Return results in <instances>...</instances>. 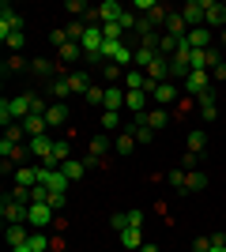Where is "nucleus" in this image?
<instances>
[{
    "mask_svg": "<svg viewBox=\"0 0 226 252\" xmlns=\"http://www.w3.org/2000/svg\"><path fill=\"white\" fill-rule=\"evenodd\" d=\"M53 215H57V211L49 207V203H31V211H27V226H31V230H49V226H53Z\"/></svg>",
    "mask_w": 226,
    "mask_h": 252,
    "instance_id": "1",
    "label": "nucleus"
},
{
    "mask_svg": "<svg viewBox=\"0 0 226 252\" xmlns=\"http://www.w3.org/2000/svg\"><path fill=\"white\" fill-rule=\"evenodd\" d=\"M207 91H211V72H189V79H185V98H204Z\"/></svg>",
    "mask_w": 226,
    "mask_h": 252,
    "instance_id": "2",
    "label": "nucleus"
},
{
    "mask_svg": "<svg viewBox=\"0 0 226 252\" xmlns=\"http://www.w3.org/2000/svg\"><path fill=\"white\" fill-rule=\"evenodd\" d=\"M27 211H31V203H19V200H11V196H4V200H0V215H4V222H8V226L27 222Z\"/></svg>",
    "mask_w": 226,
    "mask_h": 252,
    "instance_id": "3",
    "label": "nucleus"
},
{
    "mask_svg": "<svg viewBox=\"0 0 226 252\" xmlns=\"http://www.w3.org/2000/svg\"><path fill=\"white\" fill-rule=\"evenodd\" d=\"M204 27L207 31H226V4L204 0Z\"/></svg>",
    "mask_w": 226,
    "mask_h": 252,
    "instance_id": "4",
    "label": "nucleus"
},
{
    "mask_svg": "<svg viewBox=\"0 0 226 252\" xmlns=\"http://www.w3.org/2000/svg\"><path fill=\"white\" fill-rule=\"evenodd\" d=\"M27 147H31V155L38 158V166H49V162H53V136H31Z\"/></svg>",
    "mask_w": 226,
    "mask_h": 252,
    "instance_id": "5",
    "label": "nucleus"
},
{
    "mask_svg": "<svg viewBox=\"0 0 226 252\" xmlns=\"http://www.w3.org/2000/svg\"><path fill=\"white\" fill-rule=\"evenodd\" d=\"M132 125H147L151 132H162V128L170 125V113L162 109V105H155V109H147V113H140V117H132Z\"/></svg>",
    "mask_w": 226,
    "mask_h": 252,
    "instance_id": "6",
    "label": "nucleus"
},
{
    "mask_svg": "<svg viewBox=\"0 0 226 252\" xmlns=\"http://www.w3.org/2000/svg\"><path fill=\"white\" fill-rule=\"evenodd\" d=\"M15 31H23V15L11 4H0V38L4 34H15Z\"/></svg>",
    "mask_w": 226,
    "mask_h": 252,
    "instance_id": "7",
    "label": "nucleus"
},
{
    "mask_svg": "<svg viewBox=\"0 0 226 252\" xmlns=\"http://www.w3.org/2000/svg\"><path fill=\"white\" fill-rule=\"evenodd\" d=\"M31 226L27 222H19V226H4V237H8V249H23V245L31 241Z\"/></svg>",
    "mask_w": 226,
    "mask_h": 252,
    "instance_id": "8",
    "label": "nucleus"
},
{
    "mask_svg": "<svg viewBox=\"0 0 226 252\" xmlns=\"http://www.w3.org/2000/svg\"><path fill=\"white\" fill-rule=\"evenodd\" d=\"M102 109H106V113H121V109H125V87L109 83V87H106V102H102Z\"/></svg>",
    "mask_w": 226,
    "mask_h": 252,
    "instance_id": "9",
    "label": "nucleus"
},
{
    "mask_svg": "<svg viewBox=\"0 0 226 252\" xmlns=\"http://www.w3.org/2000/svg\"><path fill=\"white\" fill-rule=\"evenodd\" d=\"M147 102H151V94L147 91H125V109H129V113H147Z\"/></svg>",
    "mask_w": 226,
    "mask_h": 252,
    "instance_id": "10",
    "label": "nucleus"
},
{
    "mask_svg": "<svg viewBox=\"0 0 226 252\" xmlns=\"http://www.w3.org/2000/svg\"><path fill=\"white\" fill-rule=\"evenodd\" d=\"M185 23H189V31H196V27H204V0H189L181 8Z\"/></svg>",
    "mask_w": 226,
    "mask_h": 252,
    "instance_id": "11",
    "label": "nucleus"
},
{
    "mask_svg": "<svg viewBox=\"0 0 226 252\" xmlns=\"http://www.w3.org/2000/svg\"><path fill=\"white\" fill-rule=\"evenodd\" d=\"M45 121H49V132H53V128H65V125H68V105H65V102H49Z\"/></svg>",
    "mask_w": 226,
    "mask_h": 252,
    "instance_id": "12",
    "label": "nucleus"
},
{
    "mask_svg": "<svg viewBox=\"0 0 226 252\" xmlns=\"http://www.w3.org/2000/svg\"><path fill=\"white\" fill-rule=\"evenodd\" d=\"M19 125L27 128V139H31V136H49V121H45V117H38V113H31L27 121H19Z\"/></svg>",
    "mask_w": 226,
    "mask_h": 252,
    "instance_id": "13",
    "label": "nucleus"
},
{
    "mask_svg": "<svg viewBox=\"0 0 226 252\" xmlns=\"http://www.w3.org/2000/svg\"><path fill=\"white\" fill-rule=\"evenodd\" d=\"M151 102H159L162 109H166L170 102H177V87H173V83H159L155 91H151Z\"/></svg>",
    "mask_w": 226,
    "mask_h": 252,
    "instance_id": "14",
    "label": "nucleus"
},
{
    "mask_svg": "<svg viewBox=\"0 0 226 252\" xmlns=\"http://www.w3.org/2000/svg\"><path fill=\"white\" fill-rule=\"evenodd\" d=\"M185 42L193 45V49H211V31H207V27H196V31L185 34Z\"/></svg>",
    "mask_w": 226,
    "mask_h": 252,
    "instance_id": "15",
    "label": "nucleus"
},
{
    "mask_svg": "<svg viewBox=\"0 0 226 252\" xmlns=\"http://www.w3.org/2000/svg\"><path fill=\"white\" fill-rule=\"evenodd\" d=\"M38 185V166H19L15 169V189H34Z\"/></svg>",
    "mask_w": 226,
    "mask_h": 252,
    "instance_id": "16",
    "label": "nucleus"
},
{
    "mask_svg": "<svg viewBox=\"0 0 226 252\" xmlns=\"http://www.w3.org/2000/svg\"><path fill=\"white\" fill-rule=\"evenodd\" d=\"M207 189V173L200 169H185V192H204Z\"/></svg>",
    "mask_w": 226,
    "mask_h": 252,
    "instance_id": "17",
    "label": "nucleus"
},
{
    "mask_svg": "<svg viewBox=\"0 0 226 252\" xmlns=\"http://www.w3.org/2000/svg\"><path fill=\"white\" fill-rule=\"evenodd\" d=\"M31 72L38 75V79H49V75H57V72H61V64L42 61V57H34V61H31Z\"/></svg>",
    "mask_w": 226,
    "mask_h": 252,
    "instance_id": "18",
    "label": "nucleus"
},
{
    "mask_svg": "<svg viewBox=\"0 0 226 252\" xmlns=\"http://www.w3.org/2000/svg\"><path fill=\"white\" fill-rule=\"evenodd\" d=\"M117 237H121V245H125L129 252H140V249H143V233H140V226H132V230L117 233Z\"/></svg>",
    "mask_w": 226,
    "mask_h": 252,
    "instance_id": "19",
    "label": "nucleus"
},
{
    "mask_svg": "<svg viewBox=\"0 0 226 252\" xmlns=\"http://www.w3.org/2000/svg\"><path fill=\"white\" fill-rule=\"evenodd\" d=\"M196 102H200V117H204V121H215V117H219L215 91H207V94H204V98H196Z\"/></svg>",
    "mask_w": 226,
    "mask_h": 252,
    "instance_id": "20",
    "label": "nucleus"
},
{
    "mask_svg": "<svg viewBox=\"0 0 226 252\" xmlns=\"http://www.w3.org/2000/svg\"><path fill=\"white\" fill-rule=\"evenodd\" d=\"M185 27H189V23H185L181 11H170V19H166V34H170V38H185Z\"/></svg>",
    "mask_w": 226,
    "mask_h": 252,
    "instance_id": "21",
    "label": "nucleus"
},
{
    "mask_svg": "<svg viewBox=\"0 0 226 252\" xmlns=\"http://www.w3.org/2000/svg\"><path fill=\"white\" fill-rule=\"evenodd\" d=\"M125 91H147L151 94V83L143 72H125Z\"/></svg>",
    "mask_w": 226,
    "mask_h": 252,
    "instance_id": "22",
    "label": "nucleus"
},
{
    "mask_svg": "<svg viewBox=\"0 0 226 252\" xmlns=\"http://www.w3.org/2000/svg\"><path fill=\"white\" fill-rule=\"evenodd\" d=\"M87 169H91L87 162H72V158H68L65 166H61V173H65L68 181H83V177H87Z\"/></svg>",
    "mask_w": 226,
    "mask_h": 252,
    "instance_id": "23",
    "label": "nucleus"
},
{
    "mask_svg": "<svg viewBox=\"0 0 226 252\" xmlns=\"http://www.w3.org/2000/svg\"><path fill=\"white\" fill-rule=\"evenodd\" d=\"M68 83H72V94L87 98V91H91V75H87V72H72V75H68Z\"/></svg>",
    "mask_w": 226,
    "mask_h": 252,
    "instance_id": "24",
    "label": "nucleus"
},
{
    "mask_svg": "<svg viewBox=\"0 0 226 252\" xmlns=\"http://www.w3.org/2000/svg\"><path fill=\"white\" fill-rule=\"evenodd\" d=\"M27 245H31V252H49V245H53V241H49V233H45V230H34Z\"/></svg>",
    "mask_w": 226,
    "mask_h": 252,
    "instance_id": "25",
    "label": "nucleus"
},
{
    "mask_svg": "<svg viewBox=\"0 0 226 252\" xmlns=\"http://www.w3.org/2000/svg\"><path fill=\"white\" fill-rule=\"evenodd\" d=\"M204 147H207V136L204 132H189V151H185V155H204Z\"/></svg>",
    "mask_w": 226,
    "mask_h": 252,
    "instance_id": "26",
    "label": "nucleus"
},
{
    "mask_svg": "<svg viewBox=\"0 0 226 252\" xmlns=\"http://www.w3.org/2000/svg\"><path fill=\"white\" fill-rule=\"evenodd\" d=\"M49 94H53V98H68V94H72V83H68V75H57L53 83H49Z\"/></svg>",
    "mask_w": 226,
    "mask_h": 252,
    "instance_id": "27",
    "label": "nucleus"
},
{
    "mask_svg": "<svg viewBox=\"0 0 226 252\" xmlns=\"http://www.w3.org/2000/svg\"><path fill=\"white\" fill-rule=\"evenodd\" d=\"M79 57H83V45H79V42L61 45V64H72V61H79Z\"/></svg>",
    "mask_w": 226,
    "mask_h": 252,
    "instance_id": "28",
    "label": "nucleus"
},
{
    "mask_svg": "<svg viewBox=\"0 0 226 252\" xmlns=\"http://www.w3.org/2000/svg\"><path fill=\"white\" fill-rule=\"evenodd\" d=\"M136 151V136H132V128H125L117 136V155H132Z\"/></svg>",
    "mask_w": 226,
    "mask_h": 252,
    "instance_id": "29",
    "label": "nucleus"
},
{
    "mask_svg": "<svg viewBox=\"0 0 226 252\" xmlns=\"http://www.w3.org/2000/svg\"><path fill=\"white\" fill-rule=\"evenodd\" d=\"M106 151H109V136H102V132H98V136L91 139V155H87V158H95V162H98Z\"/></svg>",
    "mask_w": 226,
    "mask_h": 252,
    "instance_id": "30",
    "label": "nucleus"
},
{
    "mask_svg": "<svg viewBox=\"0 0 226 252\" xmlns=\"http://www.w3.org/2000/svg\"><path fill=\"white\" fill-rule=\"evenodd\" d=\"M102 34H106V42H129V34L121 31L117 23H106V27H102Z\"/></svg>",
    "mask_w": 226,
    "mask_h": 252,
    "instance_id": "31",
    "label": "nucleus"
},
{
    "mask_svg": "<svg viewBox=\"0 0 226 252\" xmlns=\"http://www.w3.org/2000/svg\"><path fill=\"white\" fill-rule=\"evenodd\" d=\"M109 226H113V230H117V233L132 230V222H129V211H117V215H113V219H109Z\"/></svg>",
    "mask_w": 226,
    "mask_h": 252,
    "instance_id": "32",
    "label": "nucleus"
},
{
    "mask_svg": "<svg viewBox=\"0 0 226 252\" xmlns=\"http://www.w3.org/2000/svg\"><path fill=\"white\" fill-rule=\"evenodd\" d=\"M132 128V136H136V143H151V139H155V132H151L147 125H129Z\"/></svg>",
    "mask_w": 226,
    "mask_h": 252,
    "instance_id": "33",
    "label": "nucleus"
},
{
    "mask_svg": "<svg viewBox=\"0 0 226 252\" xmlns=\"http://www.w3.org/2000/svg\"><path fill=\"white\" fill-rule=\"evenodd\" d=\"M117 27H121L125 34H132V31H136V15H132V11L125 8V11H121V19H117Z\"/></svg>",
    "mask_w": 226,
    "mask_h": 252,
    "instance_id": "34",
    "label": "nucleus"
},
{
    "mask_svg": "<svg viewBox=\"0 0 226 252\" xmlns=\"http://www.w3.org/2000/svg\"><path fill=\"white\" fill-rule=\"evenodd\" d=\"M147 19H151V23H155V27H162V23L170 19V11L162 8V4H155V8H151V11H147Z\"/></svg>",
    "mask_w": 226,
    "mask_h": 252,
    "instance_id": "35",
    "label": "nucleus"
},
{
    "mask_svg": "<svg viewBox=\"0 0 226 252\" xmlns=\"http://www.w3.org/2000/svg\"><path fill=\"white\" fill-rule=\"evenodd\" d=\"M102 75L113 83V79H121V75H125V68H121V64H113V61H106V64H102Z\"/></svg>",
    "mask_w": 226,
    "mask_h": 252,
    "instance_id": "36",
    "label": "nucleus"
},
{
    "mask_svg": "<svg viewBox=\"0 0 226 252\" xmlns=\"http://www.w3.org/2000/svg\"><path fill=\"white\" fill-rule=\"evenodd\" d=\"M0 42L8 45V49H23V42H27V38H23V31H15V34H4Z\"/></svg>",
    "mask_w": 226,
    "mask_h": 252,
    "instance_id": "37",
    "label": "nucleus"
},
{
    "mask_svg": "<svg viewBox=\"0 0 226 252\" xmlns=\"http://www.w3.org/2000/svg\"><path fill=\"white\" fill-rule=\"evenodd\" d=\"M121 128V113H102V132H113Z\"/></svg>",
    "mask_w": 226,
    "mask_h": 252,
    "instance_id": "38",
    "label": "nucleus"
},
{
    "mask_svg": "<svg viewBox=\"0 0 226 252\" xmlns=\"http://www.w3.org/2000/svg\"><path fill=\"white\" fill-rule=\"evenodd\" d=\"M87 102H91V105H102V102H106V87H91V91H87Z\"/></svg>",
    "mask_w": 226,
    "mask_h": 252,
    "instance_id": "39",
    "label": "nucleus"
},
{
    "mask_svg": "<svg viewBox=\"0 0 226 252\" xmlns=\"http://www.w3.org/2000/svg\"><path fill=\"white\" fill-rule=\"evenodd\" d=\"M65 8H68V15H87V11H91V8L83 4V0H68Z\"/></svg>",
    "mask_w": 226,
    "mask_h": 252,
    "instance_id": "40",
    "label": "nucleus"
},
{
    "mask_svg": "<svg viewBox=\"0 0 226 252\" xmlns=\"http://www.w3.org/2000/svg\"><path fill=\"white\" fill-rule=\"evenodd\" d=\"M166 181H170L173 189H181V192H185V169H173V173H166Z\"/></svg>",
    "mask_w": 226,
    "mask_h": 252,
    "instance_id": "41",
    "label": "nucleus"
},
{
    "mask_svg": "<svg viewBox=\"0 0 226 252\" xmlns=\"http://www.w3.org/2000/svg\"><path fill=\"white\" fill-rule=\"evenodd\" d=\"M65 203H68L65 192H49V207H53V211H65Z\"/></svg>",
    "mask_w": 226,
    "mask_h": 252,
    "instance_id": "42",
    "label": "nucleus"
},
{
    "mask_svg": "<svg viewBox=\"0 0 226 252\" xmlns=\"http://www.w3.org/2000/svg\"><path fill=\"white\" fill-rule=\"evenodd\" d=\"M207 249H211V233H200L193 241V252H207Z\"/></svg>",
    "mask_w": 226,
    "mask_h": 252,
    "instance_id": "43",
    "label": "nucleus"
},
{
    "mask_svg": "<svg viewBox=\"0 0 226 252\" xmlns=\"http://www.w3.org/2000/svg\"><path fill=\"white\" fill-rule=\"evenodd\" d=\"M23 136H27V128H23V125H11V128H8V136H4V139H11V143H19Z\"/></svg>",
    "mask_w": 226,
    "mask_h": 252,
    "instance_id": "44",
    "label": "nucleus"
},
{
    "mask_svg": "<svg viewBox=\"0 0 226 252\" xmlns=\"http://www.w3.org/2000/svg\"><path fill=\"white\" fill-rule=\"evenodd\" d=\"M207 252H226V237L223 233H211V249Z\"/></svg>",
    "mask_w": 226,
    "mask_h": 252,
    "instance_id": "45",
    "label": "nucleus"
},
{
    "mask_svg": "<svg viewBox=\"0 0 226 252\" xmlns=\"http://www.w3.org/2000/svg\"><path fill=\"white\" fill-rule=\"evenodd\" d=\"M211 79H219V83H223V79H226V61H219L215 68H211Z\"/></svg>",
    "mask_w": 226,
    "mask_h": 252,
    "instance_id": "46",
    "label": "nucleus"
},
{
    "mask_svg": "<svg viewBox=\"0 0 226 252\" xmlns=\"http://www.w3.org/2000/svg\"><path fill=\"white\" fill-rule=\"evenodd\" d=\"M23 68V57H8V64H4V72H19Z\"/></svg>",
    "mask_w": 226,
    "mask_h": 252,
    "instance_id": "47",
    "label": "nucleus"
},
{
    "mask_svg": "<svg viewBox=\"0 0 226 252\" xmlns=\"http://www.w3.org/2000/svg\"><path fill=\"white\" fill-rule=\"evenodd\" d=\"M132 8H136V11H151V8H155V0H132Z\"/></svg>",
    "mask_w": 226,
    "mask_h": 252,
    "instance_id": "48",
    "label": "nucleus"
},
{
    "mask_svg": "<svg viewBox=\"0 0 226 252\" xmlns=\"http://www.w3.org/2000/svg\"><path fill=\"white\" fill-rule=\"evenodd\" d=\"M140 252H159V245H143V249Z\"/></svg>",
    "mask_w": 226,
    "mask_h": 252,
    "instance_id": "49",
    "label": "nucleus"
},
{
    "mask_svg": "<svg viewBox=\"0 0 226 252\" xmlns=\"http://www.w3.org/2000/svg\"><path fill=\"white\" fill-rule=\"evenodd\" d=\"M223 45H226V31H223Z\"/></svg>",
    "mask_w": 226,
    "mask_h": 252,
    "instance_id": "50",
    "label": "nucleus"
}]
</instances>
